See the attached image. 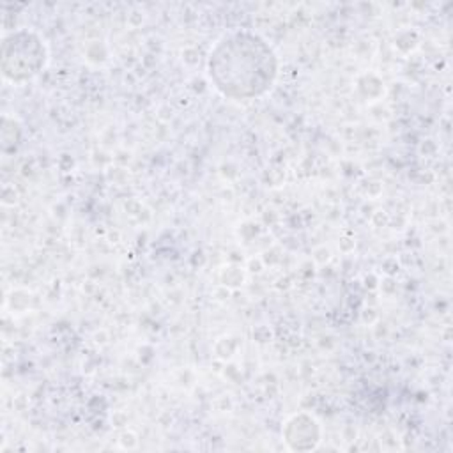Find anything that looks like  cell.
Here are the masks:
<instances>
[{"label":"cell","mask_w":453,"mask_h":453,"mask_svg":"<svg viewBox=\"0 0 453 453\" xmlns=\"http://www.w3.org/2000/svg\"><path fill=\"white\" fill-rule=\"evenodd\" d=\"M225 58V78L218 81V87L225 90V94L234 96H253L264 90L273 76V55L271 51L258 42L255 37L244 41L241 37L228 41L223 50Z\"/></svg>","instance_id":"cell-1"}]
</instances>
